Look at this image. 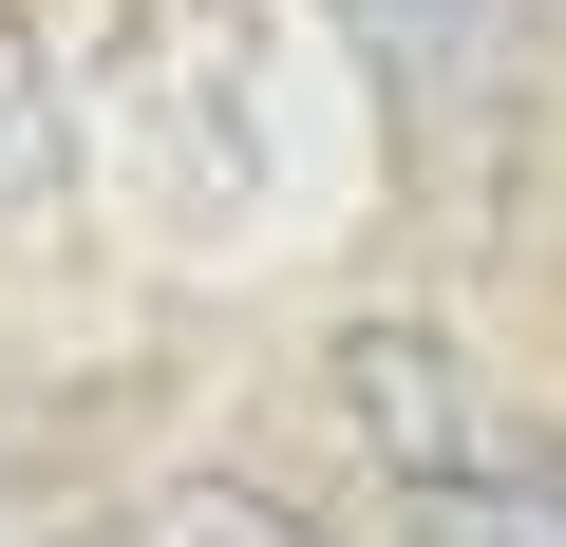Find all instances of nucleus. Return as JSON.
Segmentation results:
<instances>
[{
    "mask_svg": "<svg viewBox=\"0 0 566 547\" xmlns=\"http://www.w3.org/2000/svg\"><path fill=\"white\" fill-rule=\"evenodd\" d=\"M114 547H322V528H283V509H245V491H151Z\"/></svg>",
    "mask_w": 566,
    "mask_h": 547,
    "instance_id": "1",
    "label": "nucleus"
},
{
    "mask_svg": "<svg viewBox=\"0 0 566 547\" xmlns=\"http://www.w3.org/2000/svg\"><path fill=\"white\" fill-rule=\"evenodd\" d=\"M340 20H359V39H378V76H416V95L472 57V0H340Z\"/></svg>",
    "mask_w": 566,
    "mask_h": 547,
    "instance_id": "2",
    "label": "nucleus"
},
{
    "mask_svg": "<svg viewBox=\"0 0 566 547\" xmlns=\"http://www.w3.org/2000/svg\"><path fill=\"white\" fill-rule=\"evenodd\" d=\"M39 151H57V114H39V57L0 39V227H20V189H39Z\"/></svg>",
    "mask_w": 566,
    "mask_h": 547,
    "instance_id": "3",
    "label": "nucleus"
}]
</instances>
